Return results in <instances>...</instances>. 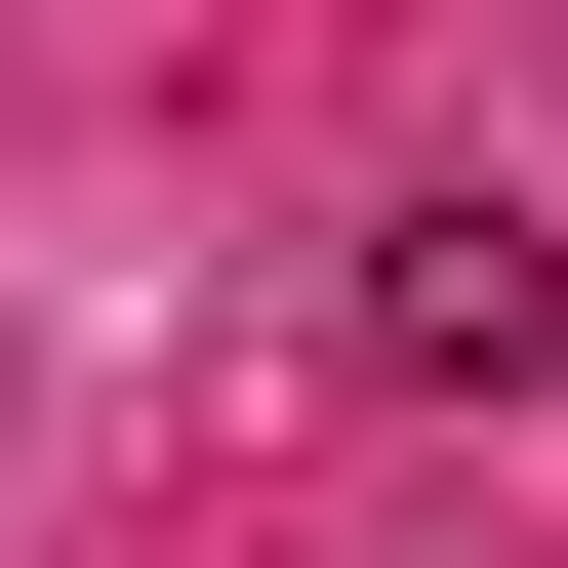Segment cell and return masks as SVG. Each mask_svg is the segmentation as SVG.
<instances>
[{
	"mask_svg": "<svg viewBox=\"0 0 568 568\" xmlns=\"http://www.w3.org/2000/svg\"><path fill=\"white\" fill-rule=\"evenodd\" d=\"M325 366H366V406H528L568 366V244H528V203H366V244H325Z\"/></svg>",
	"mask_w": 568,
	"mask_h": 568,
	"instance_id": "obj_1",
	"label": "cell"
}]
</instances>
